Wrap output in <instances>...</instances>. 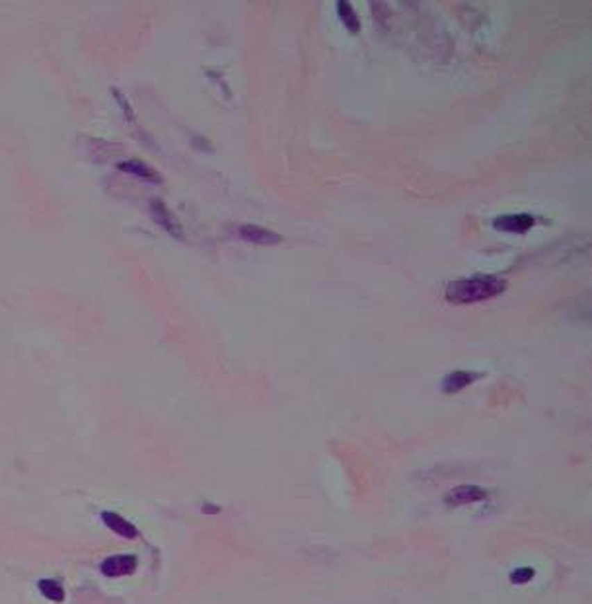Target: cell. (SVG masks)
Returning a JSON list of instances; mask_svg holds the SVG:
<instances>
[{"instance_id": "1", "label": "cell", "mask_w": 592, "mask_h": 604, "mask_svg": "<svg viewBox=\"0 0 592 604\" xmlns=\"http://www.w3.org/2000/svg\"><path fill=\"white\" fill-rule=\"evenodd\" d=\"M507 288V281L497 275H475L460 279L446 287V300L452 304H474L499 297Z\"/></svg>"}, {"instance_id": "10", "label": "cell", "mask_w": 592, "mask_h": 604, "mask_svg": "<svg viewBox=\"0 0 592 604\" xmlns=\"http://www.w3.org/2000/svg\"><path fill=\"white\" fill-rule=\"evenodd\" d=\"M337 8V16H339V20L343 22V26H345L347 30L351 31V33H359L361 31V20H359V16H356L355 8L351 6V2H345V0H339L336 4Z\"/></svg>"}, {"instance_id": "2", "label": "cell", "mask_w": 592, "mask_h": 604, "mask_svg": "<svg viewBox=\"0 0 592 604\" xmlns=\"http://www.w3.org/2000/svg\"><path fill=\"white\" fill-rule=\"evenodd\" d=\"M138 560L137 555L123 554V555H109L106 557L101 565H99V571L106 575V577H125V575H133L137 571Z\"/></svg>"}, {"instance_id": "8", "label": "cell", "mask_w": 592, "mask_h": 604, "mask_svg": "<svg viewBox=\"0 0 592 604\" xmlns=\"http://www.w3.org/2000/svg\"><path fill=\"white\" fill-rule=\"evenodd\" d=\"M482 377L479 373H474V370H454L450 375H446L443 380V390L446 394H456L460 390H464L466 386L474 384L477 378Z\"/></svg>"}, {"instance_id": "5", "label": "cell", "mask_w": 592, "mask_h": 604, "mask_svg": "<svg viewBox=\"0 0 592 604\" xmlns=\"http://www.w3.org/2000/svg\"><path fill=\"white\" fill-rule=\"evenodd\" d=\"M150 211H152V217H154V220H156V222H158L160 227L164 228L166 232H170L172 236H176V238L183 236L179 220L174 217V213H172V211H170V209L166 207L162 201H152Z\"/></svg>"}, {"instance_id": "7", "label": "cell", "mask_w": 592, "mask_h": 604, "mask_svg": "<svg viewBox=\"0 0 592 604\" xmlns=\"http://www.w3.org/2000/svg\"><path fill=\"white\" fill-rule=\"evenodd\" d=\"M485 499V491L477 486H458L446 496V505H466V503H475Z\"/></svg>"}, {"instance_id": "6", "label": "cell", "mask_w": 592, "mask_h": 604, "mask_svg": "<svg viewBox=\"0 0 592 604\" xmlns=\"http://www.w3.org/2000/svg\"><path fill=\"white\" fill-rule=\"evenodd\" d=\"M101 521L106 523V526H108L111 532H115L117 536H123V538H127V540H135V538L138 536L137 526L133 525V523H129L127 519H123V516L117 515V513L104 511V513H101Z\"/></svg>"}, {"instance_id": "4", "label": "cell", "mask_w": 592, "mask_h": 604, "mask_svg": "<svg viewBox=\"0 0 592 604\" xmlns=\"http://www.w3.org/2000/svg\"><path fill=\"white\" fill-rule=\"evenodd\" d=\"M536 218L530 213H518V215H503V217L495 218L493 227L497 230L503 232H516V234H524L534 227Z\"/></svg>"}, {"instance_id": "11", "label": "cell", "mask_w": 592, "mask_h": 604, "mask_svg": "<svg viewBox=\"0 0 592 604\" xmlns=\"http://www.w3.org/2000/svg\"><path fill=\"white\" fill-rule=\"evenodd\" d=\"M38 589H40V593L45 598H49L53 603H63L65 601V589L55 579H41L40 583H38Z\"/></svg>"}, {"instance_id": "12", "label": "cell", "mask_w": 592, "mask_h": 604, "mask_svg": "<svg viewBox=\"0 0 592 604\" xmlns=\"http://www.w3.org/2000/svg\"><path fill=\"white\" fill-rule=\"evenodd\" d=\"M532 577H534V569H530V567H518V569H514L513 573H511V581H513V583L523 585L526 583V581H530Z\"/></svg>"}, {"instance_id": "3", "label": "cell", "mask_w": 592, "mask_h": 604, "mask_svg": "<svg viewBox=\"0 0 592 604\" xmlns=\"http://www.w3.org/2000/svg\"><path fill=\"white\" fill-rule=\"evenodd\" d=\"M238 232L246 242H252V244H257V246H275L279 242H283L281 234H277L269 228L257 227V225H242Z\"/></svg>"}, {"instance_id": "9", "label": "cell", "mask_w": 592, "mask_h": 604, "mask_svg": "<svg viewBox=\"0 0 592 604\" xmlns=\"http://www.w3.org/2000/svg\"><path fill=\"white\" fill-rule=\"evenodd\" d=\"M119 168L127 174H133V176H138V178L147 179V181H152V183H162V176L154 168H150L148 164L140 162V160H127V162H121Z\"/></svg>"}]
</instances>
